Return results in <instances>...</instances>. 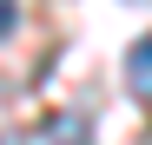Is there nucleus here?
Segmentation results:
<instances>
[{
  "label": "nucleus",
  "instance_id": "f257e3e1",
  "mask_svg": "<svg viewBox=\"0 0 152 145\" xmlns=\"http://www.w3.org/2000/svg\"><path fill=\"white\" fill-rule=\"evenodd\" d=\"M40 145H93V119L86 112H53L40 125Z\"/></svg>",
  "mask_w": 152,
  "mask_h": 145
},
{
  "label": "nucleus",
  "instance_id": "f03ea898",
  "mask_svg": "<svg viewBox=\"0 0 152 145\" xmlns=\"http://www.w3.org/2000/svg\"><path fill=\"white\" fill-rule=\"evenodd\" d=\"M126 86H132V99H152V33L126 46Z\"/></svg>",
  "mask_w": 152,
  "mask_h": 145
},
{
  "label": "nucleus",
  "instance_id": "7ed1b4c3",
  "mask_svg": "<svg viewBox=\"0 0 152 145\" xmlns=\"http://www.w3.org/2000/svg\"><path fill=\"white\" fill-rule=\"evenodd\" d=\"M13 27H20V7H13V0H0V40H7Z\"/></svg>",
  "mask_w": 152,
  "mask_h": 145
}]
</instances>
